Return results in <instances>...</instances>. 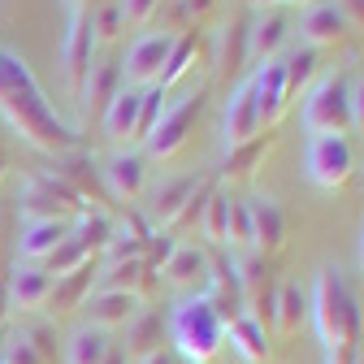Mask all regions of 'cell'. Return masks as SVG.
<instances>
[{
	"label": "cell",
	"instance_id": "obj_1",
	"mask_svg": "<svg viewBox=\"0 0 364 364\" xmlns=\"http://www.w3.org/2000/svg\"><path fill=\"white\" fill-rule=\"evenodd\" d=\"M0 117L18 139L43 156H70L78 152V130L48 105L39 78L31 74V65L0 43Z\"/></svg>",
	"mask_w": 364,
	"mask_h": 364
},
{
	"label": "cell",
	"instance_id": "obj_2",
	"mask_svg": "<svg viewBox=\"0 0 364 364\" xmlns=\"http://www.w3.org/2000/svg\"><path fill=\"white\" fill-rule=\"evenodd\" d=\"M308 321L316 330L326 364H355V347L364 338L360 321V299L338 264H321L308 291Z\"/></svg>",
	"mask_w": 364,
	"mask_h": 364
},
{
	"label": "cell",
	"instance_id": "obj_3",
	"mask_svg": "<svg viewBox=\"0 0 364 364\" xmlns=\"http://www.w3.org/2000/svg\"><path fill=\"white\" fill-rule=\"evenodd\" d=\"M169 338L178 347V355L187 364H213L217 351L225 347V321L213 312V304L204 295L182 299L169 316Z\"/></svg>",
	"mask_w": 364,
	"mask_h": 364
},
{
	"label": "cell",
	"instance_id": "obj_4",
	"mask_svg": "<svg viewBox=\"0 0 364 364\" xmlns=\"http://www.w3.org/2000/svg\"><path fill=\"white\" fill-rule=\"evenodd\" d=\"M304 130L312 139H321V134L347 139V130H351V82H347V74L334 70L326 78H316V87L304 100Z\"/></svg>",
	"mask_w": 364,
	"mask_h": 364
},
{
	"label": "cell",
	"instance_id": "obj_5",
	"mask_svg": "<svg viewBox=\"0 0 364 364\" xmlns=\"http://www.w3.org/2000/svg\"><path fill=\"white\" fill-rule=\"evenodd\" d=\"M18 208L26 221H65V217L87 213V200L57 173H31L18 196Z\"/></svg>",
	"mask_w": 364,
	"mask_h": 364
},
{
	"label": "cell",
	"instance_id": "obj_6",
	"mask_svg": "<svg viewBox=\"0 0 364 364\" xmlns=\"http://www.w3.org/2000/svg\"><path fill=\"white\" fill-rule=\"evenodd\" d=\"M235 278H239V291H243V316H252L256 326H264L273 334V316H278V278L264 256L256 252H243L235 256Z\"/></svg>",
	"mask_w": 364,
	"mask_h": 364
},
{
	"label": "cell",
	"instance_id": "obj_7",
	"mask_svg": "<svg viewBox=\"0 0 364 364\" xmlns=\"http://www.w3.org/2000/svg\"><path fill=\"white\" fill-rule=\"evenodd\" d=\"M204 100H208V87H196V91H187L182 100H173V105H165V113H161V122H156V130L148 134V156H156V161H169V156H178L182 152V144L191 139V126H196V117L204 113Z\"/></svg>",
	"mask_w": 364,
	"mask_h": 364
},
{
	"label": "cell",
	"instance_id": "obj_8",
	"mask_svg": "<svg viewBox=\"0 0 364 364\" xmlns=\"http://www.w3.org/2000/svg\"><path fill=\"white\" fill-rule=\"evenodd\" d=\"M304 173L312 187L321 191H338L351 182L355 173V152L347 139H338V134H321V139H308V152H304Z\"/></svg>",
	"mask_w": 364,
	"mask_h": 364
},
{
	"label": "cell",
	"instance_id": "obj_9",
	"mask_svg": "<svg viewBox=\"0 0 364 364\" xmlns=\"http://www.w3.org/2000/svg\"><path fill=\"white\" fill-rule=\"evenodd\" d=\"M91 53H96V35H91V14L87 9H70V26L61 39V82H65V96L78 100V91L91 74Z\"/></svg>",
	"mask_w": 364,
	"mask_h": 364
},
{
	"label": "cell",
	"instance_id": "obj_10",
	"mask_svg": "<svg viewBox=\"0 0 364 364\" xmlns=\"http://www.w3.org/2000/svg\"><path fill=\"white\" fill-rule=\"evenodd\" d=\"M204 299L213 304V312L221 316L225 326L243 316V291H239V278H235V256L225 247H213L208 252V278H204Z\"/></svg>",
	"mask_w": 364,
	"mask_h": 364
},
{
	"label": "cell",
	"instance_id": "obj_11",
	"mask_svg": "<svg viewBox=\"0 0 364 364\" xmlns=\"http://www.w3.org/2000/svg\"><path fill=\"white\" fill-rule=\"evenodd\" d=\"M169 48H173V31H161V35H139L130 43V53H126V65H122V78L134 87V91H144V87H156L165 61H169Z\"/></svg>",
	"mask_w": 364,
	"mask_h": 364
},
{
	"label": "cell",
	"instance_id": "obj_12",
	"mask_svg": "<svg viewBox=\"0 0 364 364\" xmlns=\"http://www.w3.org/2000/svg\"><path fill=\"white\" fill-rule=\"evenodd\" d=\"M100 178H105V191L113 196V200H122V204H134L144 196V187H148V156H139V152H113L109 161H105V169H100Z\"/></svg>",
	"mask_w": 364,
	"mask_h": 364
},
{
	"label": "cell",
	"instance_id": "obj_13",
	"mask_svg": "<svg viewBox=\"0 0 364 364\" xmlns=\"http://www.w3.org/2000/svg\"><path fill=\"white\" fill-rule=\"evenodd\" d=\"M247 213H252V252L256 256H278L287 247V213L273 196H256L247 200Z\"/></svg>",
	"mask_w": 364,
	"mask_h": 364
},
{
	"label": "cell",
	"instance_id": "obj_14",
	"mask_svg": "<svg viewBox=\"0 0 364 364\" xmlns=\"http://www.w3.org/2000/svg\"><path fill=\"white\" fill-rule=\"evenodd\" d=\"M247 87H252V100L260 109V126L273 130V122L287 113V70H282V61L256 65V74L247 78Z\"/></svg>",
	"mask_w": 364,
	"mask_h": 364
},
{
	"label": "cell",
	"instance_id": "obj_15",
	"mask_svg": "<svg viewBox=\"0 0 364 364\" xmlns=\"http://www.w3.org/2000/svg\"><path fill=\"white\" fill-rule=\"evenodd\" d=\"M126 91V78H122V65L117 61H91V74L78 91V109L87 117H105V109Z\"/></svg>",
	"mask_w": 364,
	"mask_h": 364
},
{
	"label": "cell",
	"instance_id": "obj_16",
	"mask_svg": "<svg viewBox=\"0 0 364 364\" xmlns=\"http://www.w3.org/2000/svg\"><path fill=\"white\" fill-rule=\"evenodd\" d=\"M221 130H225V152L252 144L256 134L264 130V126H260V109H256V100H252V87H247V82L230 91V100H225V117H221Z\"/></svg>",
	"mask_w": 364,
	"mask_h": 364
},
{
	"label": "cell",
	"instance_id": "obj_17",
	"mask_svg": "<svg viewBox=\"0 0 364 364\" xmlns=\"http://www.w3.org/2000/svg\"><path fill=\"white\" fill-rule=\"evenodd\" d=\"M347 22L338 14L334 0H312V5L304 9L299 18V39H304V48H330V43H343L347 39Z\"/></svg>",
	"mask_w": 364,
	"mask_h": 364
},
{
	"label": "cell",
	"instance_id": "obj_18",
	"mask_svg": "<svg viewBox=\"0 0 364 364\" xmlns=\"http://www.w3.org/2000/svg\"><path fill=\"white\" fill-rule=\"evenodd\" d=\"M96 291H126V295H134L144 304L156 291V269L148 260H117L105 273H96Z\"/></svg>",
	"mask_w": 364,
	"mask_h": 364
},
{
	"label": "cell",
	"instance_id": "obj_19",
	"mask_svg": "<svg viewBox=\"0 0 364 364\" xmlns=\"http://www.w3.org/2000/svg\"><path fill=\"white\" fill-rule=\"evenodd\" d=\"M53 273L43 269V264H22L14 278H9V308L18 312H39V308H48V295H53Z\"/></svg>",
	"mask_w": 364,
	"mask_h": 364
},
{
	"label": "cell",
	"instance_id": "obj_20",
	"mask_svg": "<svg viewBox=\"0 0 364 364\" xmlns=\"http://www.w3.org/2000/svg\"><path fill=\"white\" fill-rule=\"evenodd\" d=\"M287 39H291V22H287V14L269 9L264 18H256V22H252V43H247V57H252L256 65L278 61V53L287 48Z\"/></svg>",
	"mask_w": 364,
	"mask_h": 364
},
{
	"label": "cell",
	"instance_id": "obj_21",
	"mask_svg": "<svg viewBox=\"0 0 364 364\" xmlns=\"http://www.w3.org/2000/svg\"><path fill=\"white\" fill-rule=\"evenodd\" d=\"M65 239H70V225L65 221H26L22 225V239H18V256L26 264H43Z\"/></svg>",
	"mask_w": 364,
	"mask_h": 364
},
{
	"label": "cell",
	"instance_id": "obj_22",
	"mask_svg": "<svg viewBox=\"0 0 364 364\" xmlns=\"http://www.w3.org/2000/svg\"><path fill=\"white\" fill-rule=\"evenodd\" d=\"M91 287H96V269H91V264H82V269L65 273V278H57V282H53V295H48V312L61 321V316H70V312L87 308Z\"/></svg>",
	"mask_w": 364,
	"mask_h": 364
},
{
	"label": "cell",
	"instance_id": "obj_23",
	"mask_svg": "<svg viewBox=\"0 0 364 364\" xmlns=\"http://www.w3.org/2000/svg\"><path fill=\"white\" fill-rule=\"evenodd\" d=\"M134 312H139V299L126 295V291H96L87 299V316H91V326L96 330H117V326H130L134 321Z\"/></svg>",
	"mask_w": 364,
	"mask_h": 364
},
{
	"label": "cell",
	"instance_id": "obj_24",
	"mask_svg": "<svg viewBox=\"0 0 364 364\" xmlns=\"http://www.w3.org/2000/svg\"><path fill=\"white\" fill-rule=\"evenodd\" d=\"M165 330H169V321H165L156 308H139V312H134V321L126 326V343H122L126 355H130V360H144V355L161 351Z\"/></svg>",
	"mask_w": 364,
	"mask_h": 364
},
{
	"label": "cell",
	"instance_id": "obj_25",
	"mask_svg": "<svg viewBox=\"0 0 364 364\" xmlns=\"http://www.w3.org/2000/svg\"><path fill=\"white\" fill-rule=\"evenodd\" d=\"M247 43H252V18H230L221 31V43H217V74H239L252 57H247Z\"/></svg>",
	"mask_w": 364,
	"mask_h": 364
},
{
	"label": "cell",
	"instance_id": "obj_26",
	"mask_svg": "<svg viewBox=\"0 0 364 364\" xmlns=\"http://www.w3.org/2000/svg\"><path fill=\"white\" fill-rule=\"evenodd\" d=\"M139 100H144V91H134V87H126L122 96L105 109V117H100V126H105V134L117 144V148H126V144H134V122H139Z\"/></svg>",
	"mask_w": 364,
	"mask_h": 364
},
{
	"label": "cell",
	"instance_id": "obj_27",
	"mask_svg": "<svg viewBox=\"0 0 364 364\" xmlns=\"http://www.w3.org/2000/svg\"><path fill=\"white\" fill-rule=\"evenodd\" d=\"M225 338H230V347H235V355H239L243 364H269V360H273L269 330L256 326L252 316H239V321H230V326H225Z\"/></svg>",
	"mask_w": 364,
	"mask_h": 364
},
{
	"label": "cell",
	"instance_id": "obj_28",
	"mask_svg": "<svg viewBox=\"0 0 364 364\" xmlns=\"http://www.w3.org/2000/svg\"><path fill=\"white\" fill-rule=\"evenodd\" d=\"M200 187V178H169V182H161V187L152 191V204H148V217L161 225V230H169L173 225V217L182 213V204L191 200V191Z\"/></svg>",
	"mask_w": 364,
	"mask_h": 364
},
{
	"label": "cell",
	"instance_id": "obj_29",
	"mask_svg": "<svg viewBox=\"0 0 364 364\" xmlns=\"http://www.w3.org/2000/svg\"><path fill=\"white\" fill-rule=\"evenodd\" d=\"M273 148H278V134H273V130L256 134V139L243 144V148H230V152H225V165H221V182H243V178H252L256 165H260Z\"/></svg>",
	"mask_w": 364,
	"mask_h": 364
},
{
	"label": "cell",
	"instance_id": "obj_30",
	"mask_svg": "<svg viewBox=\"0 0 364 364\" xmlns=\"http://www.w3.org/2000/svg\"><path fill=\"white\" fill-rule=\"evenodd\" d=\"M161 278L169 287H196V282H204L208 278V252L204 247H191V243H178L173 256L161 269Z\"/></svg>",
	"mask_w": 364,
	"mask_h": 364
},
{
	"label": "cell",
	"instance_id": "obj_31",
	"mask_svg": "<svg viewBox=\"0 0 364 364\" xmlns=\"http://www.w3.org/2000/svg\"><path fill=\"white\" fill-rule=\"evenodd\" d=\"M148 239H152V230H148L139 217L113 221V239H109V247H105L109 264H117V260H144V256H148Z\"/></svg>",
	"mask_w": 364,
	"mask_h": 364
},
{
	"label": "cell",
	"instance_id": "obj_32",
	"mask_svg": "<svg viewBox=\"0 0 364 364\" xmlns=\"http://www.w3.org/2000/svg\"><path fill=\"white\" fill-rule=\"evenodd\" d=\"M304 321H308V287L287 278L278 287V316H273V330H278L282 338H295Z\"/></svg>",
	"mask_w": 364,
	"mask_h": 364
},
{
	"label": "cell",
	"instance_id": "obj_33",
	"mask_svg": "<svg viewBox=\"0 0 364 364\" xmlns=\"http://www.w3.org/2000/svg\"><path fill=\"white\" fill-rule=\"evenodd\" d=\"M196 57H200V31H182V35H173V48H169V61H165L156 87L169 91L173 82H182V78L196 70Z\"/></svg>",
	"mask_w": 364,
	"mask_h": 364
},
{
	"label": "cell",
	"instance_id": "obj_34",
	"mask_svg": "<svg viewBox=\"0 0 364 364\" xmlns=\"http://www.w3.org/2000/svg\"><path fill=\"white\" fill-rule=\"evenodd\" d=\"M109 347H113V338H109L105 330L78 326V330L70 334V343H65V364H105Z\"/></svg>",
	"mask_w": 364,
	"mask_h": 364
},
{
	"label": "cell",
	"instance_id": "obj_35",
	"mask_svg": "<svg viewBox=\"0 0 364 364\" xmlns=\"http://www.w3.org/2000/svg\"><path fill=\"white\" fill-rule=\"evenodd\" d=\"M91 256H96V252H105L109 247V239H113V217H105L100 208H91V213H78L74 217V230H70Z\"/></svg>",
	"mask_w": 364,
	"mask_h": 364
},
{
	"label": "cell",
	"instance_id": "obj_36",
	"mask_svg": "<svg viewBox=\"0 0 364 364\" xmlns=\"http://www.w3.org/2000/svg\"><path fill=\"white\" fill-rule=\"evenodd\" d=\"M91 35H96V43H113L122 39L126 31V14H122V0H100V5H91Z\"/></svg>",
	"mask_w": 364,
	"mask_h": 364
},
{
	"label": "cell",
	"instance_id": "obj_37",
	"mask_svg": "<svg viewBox=\"0 0 364 364\" xmlns=\"http://www.w3.org/2000/svg\"><path fill=\"white\" fill-rule=\"evenodd\" d=\"M225 247H230V256L252 252V213H247V200H230V217H225Z\"/></svg>",
	"mask_w": 364,
	"mask_h": 364
},
{
	"label": "cell",
	"instance_id": "obj_38",
	"mask_svg": "<svg viewBox=\"0 0 364 364\" xmlns=\"http://www.w3.org/2000/svg\"><path fill=\"white\" fill-rule=\"evenodd\" d=\"M225 217H230V196L213 191V200L204 204V217H200V230H204L208 247H225Z\"/></svg>",
	"mask_w": 364,
	"mask_h": 364
},
{
	"label": "cell",
	"instance_id": "obj_39",
	"mask_svg": "<svg viewBox=\"0 0 364 364\" xmlns=\"http://www.w3.org/2000/svg\"><path fill=\"white\" fill-rule=\"evenodd\" d=\"M282 70H287V105H291L295 91L308 87L312 74H316V48H295V53L282 61Z\"/></svg>",
	"mask_w": 364,
	"mask_h": 364
},
{
	"label": "cell",
	"instance_id": "obj_40",
	"mask_svg": "<svg viewBox=\"0 0 364 364\" xmlns=\"http://www.w3.org/2000/svg\"><path fill=\"white\" fill-rule=\"evenodd\" d=\"M91 260H96V256H91V252H87V247L70 235V239H65V243L48 256V260H43V269H48L53 278H65V273H74V269H82V264H91Z\"/></svg>",
	"mask_w": 364,
	"mask_h": 364
},
{
	"label": "cell",
	"instance_id": "obj_41",
	"mask_svg": "<svg viewBox=\"0 0 364 364\" xmlns=\"http://www.w3.org/2000/svg\"><path fill=\"white\" fill-rule=\"evenodd\" d=\"M161 113H165V91H161V87H144V100H139V122H134V144H144L148 134L156 130Z\"/></svg>",
	"mask_w": 364,
	"mask_h": 364
},
{
	"label": "cell",
	"instance_id": "obj_42",
	"mask_svg": "<svg viewBox=\"0 0 364 364\" xmlns=\"http://www.w3.org/2000/svg\"><path fill=\"white\" fill-rule=\"evenodd\" d=\"M213 191H217V182H200V187L191 191V200L182 204V213L173 217V225H169V230H187V225H196V221L204 217V204L213 200ZM169 230H165V235H169Z\"/></svg>",
	"mask_w": 364,
	"mask_h": 364
},
{
	"label": "cell",
	"instance_id": "obj_43",
	"mask_svg": "<svg viewBox=\"0 0 364 364\" xmlns=\"http://www.w3.org/2000/svg\"><path fill=\"white\" fill-rule=\"evenodd\" d=\"M0 351H5V364H48L31 343H26V334L18 330V334H9L5 343H0Z\"/></svg>",
	"mask_w": 364,
	"mask_h": 364
},
{
	"label": "cell",
	"instance_id": "obj_44",
	"mask_svg": "<svg viewBox=\"0 0 364 364\" xmlns=\"http://www.w3.org/2000/svg\"><path fill=\"white\" fill-rule=\"evenodd\" d=\"M22 334H26V343H31V347H35L43 360H57V326L39 321V326H26Z\"/></svg>",
	"mask_w": 364,
	"mask_h": 364
},
{
	"label": "cell",
	"instance_id": "obj_45",
	"mask_svg": "<svg viewBox=\"0 0 364 364\" xmlns=\"http://www.w3.org/2000/svg\"><path fill=\"white\" fill-rule=\"evenodd\" d=\"M156 9H161V0H122V14L130 26H148L156 18Z\"/></svg>",
	"mask_w": 364,
	"mask_h": 364
},
{
	"label": "cell",
	"instance_id": "obj_46",
	"mask_svg": "<svg viewBox=\"0 0 364 364\" xmlns=\"http://www.w3.org/2000/svg\"><path fill=\"white\" fill-rule=\"evenodd\" d=\"M217 9V0H178V22H187V31H196L200 18H208Z\"/></svg>",
	"mask_w": 364,
	"mask_h": 364
},
{
	"label": "cell",
	"instance_id": "obj_47",
	"mask_svg": "<svg viewBox=\"0 0 364 364\" xmlns=\"http://www.w3.org/2000/svg\"><path fill=\"white\" fill-rule=\"evenodd\" d=\"M351 130L364 134V78L351 82Z\"/></svg>",
	"mask_w": 364,
	"mask_h": 364
},
{
	"label": "cell",
	"instance_id": "obj_48",
	"mask_svg": "<svg viewBox=\"0 0 364 364\" xmlns=\"http://www.w3.org/2000/svg\"><path fill=\"white\" fill-rule=\"evenodd\" d=\"M334 5H338V14H343L347 26L364 31V0H334Z\"/></svg>",
	"mask_w": 364,
	"mask_h": 364
},
{
	"label": "cell",
	"instance_id": "obj_49",
	"mask_svg": "<svg viewBox=\"0 0 364 364\" xmlns=\"http://www.w3.org/2000/svg\"><path fill=\"white\" fill-rule=\"evenodd\" d=\"M105 364H130L126 347H122V343H113V347H109V355H105Z\"/></svg>",
	"mask_w": 364,
	"mask_h": 364
},
{
	"label": "cell",
	"instance_id": "obj_50",
	"mask_svg": "<svg viewBox=\"0 0 364 364\" xmlns=\"http://www.w3.org/2000/svg\"><path fill=\"white\" fill-rule=\"evenodd\" d=\"M139 364H178V360H173V355H169V351L161 347V351H152V355H144Z\"/></svg>",
	"mask_w": 364,
	"mask_h": 364
},
{
	"label": "cell",
	"instance_id": "obj_51",
	"mask_svg": "<svg viewBox=\"0 0 364 364\" xmlns=\"http://www.w3.org/2000/svg\"><path fill=\"white\" fill-rule=\"evenodd\" d=\"M252 5L256 9H278V5H291V0H252ZM308 5H312V0H308Z\"/></svg>",
	"mask_w": 364,
	"mask_h": 364
},
{
	"label": "cell",
	"instance_id": "obj_52",
	"mask_svg": "<svg viewBox=\"0 0 364 364\" xmlns=\"http://www.w3.org/2000/svg\"><path fill=\"white\" fill-rule=\"evenodd\" d=\"M91 5H100V0H70V9H91Z\"/></svg>",
	"mask_w": 364,
	"mask_h": 364
},
{
	"label": "cell",
	"instance_id": "obj_53",
	"mask_svg": "<svg viewBox=\"0 0 364 364\" xmlns=\"http://www.w3.org/2000/svg\"><path fill=\"white\" fill-rule=\"evenodd\" d=\"M5 308H9V291L0 287V316H5Z\"/></svg>",
	"mask_w": 364,
	"mask_h": 364
},
{
	"label": "cell",
	"instance_id": "obj_54",
	"mask_svg": "<svg viewBox=\"0 0 364 364\" xmlns=\"http://www.w3.org/2000/svg\"><path fill=\"white\" fill-rule=\"evenodd\" d=\"M355 364H364V338H360V347H355Z\"/></svg>",
	"mask_w": 364,
	"mask_h": 364
},
{
	"label": "cell",
	"instance_id": "obj_55",
	"mask_svg": "<svg viewBox=\"0 0 364 364\" xmlns=\"http://www.w3.org/2000/svg\"><path fill=\"white\" fill-rule=\"evenodd\" d=\"M360 269H364V235H360Z\"/></svg>",
	"mask_w": 364,
	"mask_h": 364
},
{
	"label": "cell",
	"instance_id": "obj_56",
	"mask_svg": "<svg viewBox=\"0 0 364 364\" xmlns=\"http://www.w3.org/2000/svg\"><path fill=\"white\" fill-rule=\"evenodd\" d=\"M0 178H5V152H0Z\"/></svg>",
	"mask_w": 364,
	"mask_h": 364
},
{
	"label": "cell",
	"instance_id": "obj_57",
	"mask_svg": "<svg viewBox=\"0 0 364 364\" xmlns=\"http://www.w3.org/2000/svg\"><path fill=\"white\" fill-rule=\"evenodd\" d=\"M0 364H5V351H0Z\"/></svg>",
	"mask_w": 364,
	"mask_h": 364
}]
</instances>
